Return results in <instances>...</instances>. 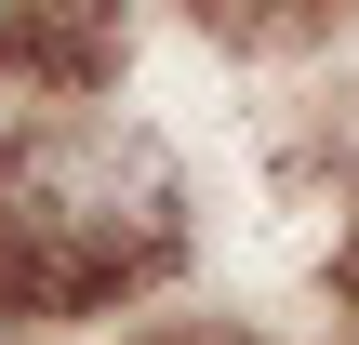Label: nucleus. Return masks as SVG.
Instances as JSON below:
<instances>
[{
    "label": "nucleus",
    "mask_w": 359,
    "mask_h": 345,
    "mask_svg": "<svg viewBox=\"0 0 359 345\" xmlns=\"http://www.w3.org/2000/svg\"><path fill=\"white\" fill-rule=\"evenodd\" d=\"M187 239L173 160L133 120H40L0 146V306L27 319H93L147 293Z\"/></svg>",
    "instance_id": "nucleus-1"
},
{
    "label": "nucleus",
    "mask_w": 359,
    "mask_h": 345,
    "mask_svg": "<svg viewBox=\"0 0 359 345\" xmlns=\"http://www.w3.org/2000/svg\"><path fill=\"white\" fill-rule=\"evenodd\" d=\"M213 27H240V40H293V27H333L346 0H200Z\"/></svg>",
    "instance_id": "nucleus-3"
},
{
    "label": "nucleus",
    "mask_w": 359,
    "mask_h": 345,
    "mask_svg": "<svg viewBox=\"0 0 359 345\" xmlns=\"http://www.w3.org/2000/svg\"><path fill=\"white\" fill-rule=\"evenodd\" d=\"M173 345H187V332H173Z\"/></svg>",
    "instance_id": "nucleus-5"
},
{
    "label": "nucleus",
    "mask_w": 359,
    "mask_h": 345,
    "mask_svg": "<svg viewBox=\"0 0 359 345\" xmlns=\"http://www.w3.org/2000/svg\"><path fill=\"white\" fill-rule=\"evenodd\" d=\"M346 306H359V253H346Z\"/></svg>",
    "instance_id": "nucleus-4"
},
{
    "label": "nucleus",
    "mask_w": 359,
    "mask_h": 345,
    "mask_svg": "<svg viewBox=\"0 0 359 345\" xmlns=\"http://www.w3.org/2000/svg\"><path fill=\"white\" fill-rule=\"evenodd\" d=\"M107 66H120V0H0V80L107 93Z\"/></svg>",
    "instance_id": "nucleus-2"
}]
</instances>
